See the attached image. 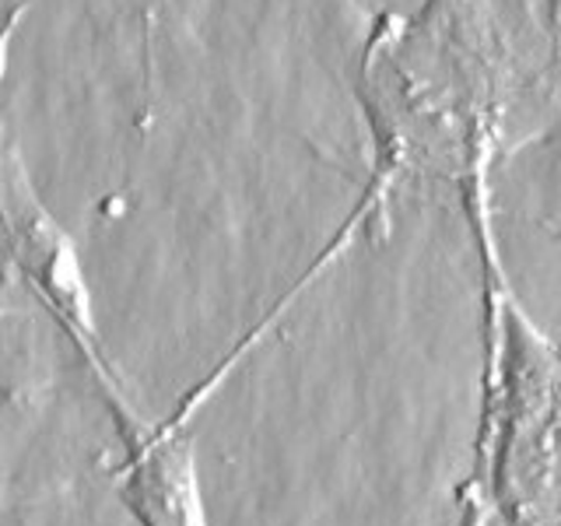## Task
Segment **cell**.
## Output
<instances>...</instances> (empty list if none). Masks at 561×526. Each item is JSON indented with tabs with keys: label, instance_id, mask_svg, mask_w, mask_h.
<instances>
[{
	"label": "cell",
	"instance_id": "obj_1",
	"mask_svg": "<svg viewBox=\"0 0 561 526\" xmlns=\"http://www.w3.org/2000/svg\"><path fill=\"white\" fill-rule=\"evenodd\" d=\"M358 99L373 134L365 193L408 183L491 190L505 119V35L495 0H421L382 14L362 49Z\"/></svg>",
	"mask_w": 561,
	"mask_h": 526
},
{
	"label": "cell",
	"instance_id": "obj_2",
	"mask_svg": "<svg viewBox=\"0 0 561 526\" xmlns=\"http://www.w3.org/2000/svg\"><path fill=\"white\" fill-rule=\"evenodd\" d=\"M540 4H543V14H548V28L561 35V0H540Z\"/></svg>",
	"mask_w": 561,
	"mask_h": 526
}]
</instances>
